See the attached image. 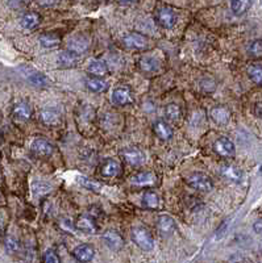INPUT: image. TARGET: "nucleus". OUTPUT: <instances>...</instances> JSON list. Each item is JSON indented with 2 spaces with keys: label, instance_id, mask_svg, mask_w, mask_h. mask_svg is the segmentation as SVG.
<instances>
[{
  "label": "nucleus",
  "instance_id": "37",
  "mask_svg": "<svg viewBox=\"0 0 262 263\" xmlns=\"http://www.w3.org/2000/svg\"><path fill=\"white\" fill-rule=\"evenodd\" d=\"M253 112H255L256 116L260 117V119H262V102L256 103L255 110H253Z\"/></svg>",
  "mask_w": 262,
  "mask_h": 263
},
{
  "label": "nucleus",
  "instance_id": "14",
  "mask_svg": "<svg viewBox=\"0 0 262 263\" xmlns=\"http://www.w3.org/2000/svg\"><path fill=\"white\" fill-rule=\"evenodd\" d=\"M138 66H140L141 71L148 74L157 73L161 69V61L157 57H151V55H144L141 57L138 61Z\"/></svg>",
  "mask_w": 262,
  "mask_h": 263
},
{
  "label": "nucleus",
  "instance_id": "3",
  "mask_svg": "<svg viewBox=\"0 0 262 263\" xmlns=\"http://www.w3.org/2000/svg\"><path fill=\"white\" fill-rule=\"evenodd\" d=\"M155 21L163 29H171L175 22H177V15L173 8L170 7H159L155 11Z\"/></svg>",
  "mask_w": 262,
  "mask_h": 263
},
{
  "label": "nucleus",
  "instance_id": "39",
  "mask_svg": "<svg viewBox=\"0 0 262 263\" xmlns=\"http://www.w3.org/2000/svg\"><path fill=\"white\" fill-rule=\"evenodd\" d=\"M120 5H132V4H136L138 0H116Z\"/></svg>",
  "mask_w": 262,
  "mask_h": 263
},
{
  "label": "nucleus",
  "instance_id": "28",
  "mask_svg": "<svg viewBox=\"0 0 262 263\" xmlns=\"http://www.w3.org/2000/svg\"><path fill=\"white\" fill-rule=\"evenodd\" d=\"M142 205L148 209H157L159 205V197L154 191H146L142 196Z\"/></svg>",
  "mask_w": 262,
  "mask_h": 263
},
{
  "label": "nucleus",
  "instance_id": "1",
  "mask_svg": "<svg viewBox=\"0 0 262 263\" xmlns=\"http://www.w3.org/2000/svg\"><path fill=\"white\" fill-rule=\"evenodd\" d=\"M132 240L141 250L144 252H150L154 248V238L151 237L148 229L137 227L132 229Z\"/></svg>",
  "mask_w": 262,
  "mask_h": 263
},
{
  "label": "nucleus",
  "instance_id": "4",
  "mask_svg": "<svg viewBox=\"0 0 262 263\" xmlns=\"http://www.w3.org/2000/svg\"><path fill=\"white\" fill-rule=\"evenodd\" d=\"M123 45L133 50H144L149 48V40L138 33H128L123 37Z\"/></svg>",
  "mask_w": 262,
  "mask_h": 263
},
{
  "label": "nucleus",
  "instance_id": "6",
  "mask_svg": "<svg viewBox=\"0 0 262 263\" xmlns=\"http://www.w3.org/2000/svg\"><path fill=\"white\" fill-rule=\"evenodd\" d=\"M30 151L40 158H48L50 157L54 151V147L48 139L45 138H36L30 143Z\"/></svg>",
  "mask_w": 262,
  "mask_h": 263
},
{
  "label": "nucleus",
  "instance_id": "2",
  "mask_svg": "<svg viewBox=\"0 0 262 263\" xmlns=\"http://www.w3.org/2000/svg\"><path fill=\"white\" fill-rule=\"evenodd\" d=\"M187 184L191 188L200 192H208L214 188V182L210 176L203 172H194L187 178Z\"/></svg>",
  "mask_w": 262,
  "mask_h": 263
},
{
  "label": "nucleus",
  "instance_id": "32",
  "mask_svg": "<svg viewBox=\"0 0 262 263\" xmlns=\"http://www.w3.org/2000/svg\"><path fill=\"white\" fill-rule=\"evenodd\" d=\"M78 182H79L81 186H83L85 188H87V190L90 191H94V192H99V191L102 190V184H99V183L95 182V180L90 179V178H86V176H79V178H78Z\"/></svg>",
  "mask_w": 262,
  "mask_h": 263
},
{
  "label": "nucleus",
  "instance_id": "20",
  "mask_svg": "<svg viewBox=\"0 0 262 263\" xmlns=\"http://www.w3.org/2000/svg\"><path fill=\"white\" fill-rule=\"evenodd\" d=\"M12 114H13V117H15L16 120L28 121L30 119V116H32V108H30L28 103L20 102L13 107Z\"/></svg>",
  "mask_w": 262,
  "mask_h": 263
},
{
  "label": "nucleus",
  "instance_id": "31",
  "mask_svg": "<svg viewBox=\"0 0 262 263\" xmlns=\"http://www.w3.org/2000/svg\"><path fill=\"white\" fill-rule=\"evenodd\" d=\"M181 115H182L181 107L178 106V104L171 103V104H167L166 108H165V116L167 117V120L170 121L179 120Z\"/></svg>",
  "mask_w": 262,
  "mask_h": 263
},
{
  "label": "nucleus",
  "instance_id": "21",
  "mask_svg": "<svg viewBox=\"0 0 262 263\" xmlns=\"http://www.w3.org/2000/svg\"><path fill=\"white\" fill-rule=\"evenodd\" d=\"M79 62V54L73 50H65L58 55V63L62 67H74Z\"/></svg>",
  "mask_w": 262,
  "mask_h": 263
},
{
  "label": "nucleus",
  "instance_id": "25",
  "mask_svg": "<svg viewBox=\"0 0 262 263\" xmlns=\"http://www.w3.org/2000/svg\"><path fill=\"white\" fill-rule=\"evenodd\" d=\"M26 79L29 81V83H32L36 87H46L50 81H49L48 78L45 77L44 74L37 73V71H33V70H29V71H26L25 74Z\"/></svg>",
  "mask_w": 262,
  "mask_h": 263
},
{
  "label": "nucleus",
  "instance_id": "17",
  "mask_svg": "<svg viewBox=\"0 0 262 263\" xmlns=\"http://www.w3.org/2000/svg\"><path fill=\"white\" fill-rule=\"evenodd\" d=\"M102 238H103L104 244L112 250H120L124 245L122 236L118 232H114V230H108V232L103 233Z\"/></svg>",
  "mask_w": 262,
  "mask_h": 263
},
{
  "label": "nucleus",
  "instance_id": "24",
  "mask_svg": "<svg viewBox=\"0 0 262 263\" xmlns=\"http://www.w3.org/2000/svg\"><path fill=\"white\" fill-rule=\"evenodd\" d=\"M41 22V16L36 12H28L25 15L22 16L20 20V24L24 29H34L36 26L40 25Z\"/></svg>",
  "mask_w": 262,
  "mask_h": 263
},
{
  "label": "nucleus",
  "instance_id": "15",
  "mask_svg": "<svg viewBox=\"0 0 262 263\" xmlns=\"http://www.w3.org/2000/svg\"><path fill=\"white\" fill-rule=\"evenodd\" d=\"M94 254H95V250L91 245L89 244H82V245H78L77 248L73 250V257L78 262H90L93 261Z\"/></svg>",
  "mask_w": 262,
  "mask_h": 263
},
{
  "label": "nucleus",
  "instance_id": "40",
  "mask_svg": "<svg viewBox=\"0 0 262 263\" xmlns=\"http://www.w3.org/2000/svg\"><path fill=\"white\" fill-rule=\"evenodd\" d=\"M260 174H261V175H262V166H261V167H260Z\"/></svg>",
  "mask_w": 262,
  "mask_h": 263
},
{
  "label": "nucleus",
  "instance_id": "33",
  "mask_svg": "<svg viewBox=\"0 0 262 263\" xmlns=\"http://www.w3.org/2000/svg\"><path fill=\"white\" fill-rule=\"evenodd\" d=\"M69 49L75 53H82V51H85L87 49V41L82 40V38H74V40H71L69 42Z\"/></svg>",
  "mask_w": 262,
  "mask_h": 263
},
{
  "label": "nucleus",
  "instance_id": "30",
  "mask_svg": "<svg viewBox=\"0 0 262 263\" xmlns=\"http://www.w3.org/2000/svg\"><path fill=\"white\" fill-rule=\"evenodd\" d=\"M247 53L252 58H261L262 57V40H253L249 42Z\"/></svg>",
  "mask_w": 262,
  "mask_h": 263
},
{
  "label": "nucleus",
  "instance_id": "27",
  "mask_svg": "<svg viewBox=\"0 0 262 263\" xmlns=\"http://www.w3.org/2000/svg\"><path fill=\"white\" fill-rule=\"evenodd\" d=\"M40 42L44 48H57L61 44V37L54 34V33H45L40 37Z\"/></svg>",
  "mask_w": 262,
  "mask_h": 263
},
{
  "label": "nucleus",
  "instance_id": "29",
  "mask_svg": "<svg viewBox=\"0 0 262 263\" xmlns=\"http://www.w3.org/2000/svg\"><path fill=\"white\" fill-rule=\"evenodd\" d=\"M86 86L93 92H104L108 88V84L98 77L87 79L86 81Z\"/></svg>",
  "mask_w": 262,
  "mask_h": 263
},
{
  "label": "nucleus",
  "instance_id": "35",
  "mask_svg": "<svg viewBox=\"0 0 262 263\" xmlns=\"http://www.w3.org/2000/svg\"><path fill=\"white\" fill-rule=\"evenodd\" d=\"M5 246H7V249L9 250V252H15V250L19 249V242L16 241L15 238L9 237L7 241H5Z\"/></svg>",
  "mask_w": 262,
  "mask_h": 263
},
{
  "label": "nucleus",
  "instance_id": "13",
  "mask_svg": "<svg viewBox=\"0 0 262 263\" xmlns=\"http://www.w3.org/2000/svg\"><path fill=\"white\" fill-rule=\"evenodd\" d=\"M155 182H157V176H155L154 172L151 171H141L131 178V183L132 184L140 187L154 186Z\"/></svg>",
  "mask_w": 262,
  "mask_h": 263
},
{
  "label": "nucleus",
  "instance_id": "18",
  "mask_svg": "<svg viewBox=\"0 0 262 263\" xmlns=\"http://www.w3.org/2000/svg\"><path fill=\"white\" fill-rule=\"evenodd\" d=\"M153 131H154L155 135L158 138L163 139V141H167L173 137V129L167 124L165 120H157L153 125Z\"/></svg>",
  "mask_w": 262,
  "mask_h": 263
},
{
  "label": "nucleus",
  "instance_id": "8",
  "mask_svg": "<svg viewBox=\"0 0 262 263\" xmlns=\"http://www.w3.org/2000/svg\"><path fill=\"white\" fill-rule=\"evenodd\" d=\"M123 158L131 166H141L145 162V153L138 147H127L123 150Z\"/></svg>",
  "mask_w": 262,
  "mask_h": 263
},
{
  "label": "nucleus",
  "instance_id": "22",
  "mask_svg": "<svg viewBox=\"0 0 262 263\" xmlns=\"http://www.w3.org/2000/svg\"><path fill=\"white\" fill-rule=\"evenodd\" d=\"M87 70H89V73H91L98 78H102L108 74L107 63L102 61V59H93V61H90Z\"/></svg>",
  "mask_w": 262,
  "mask_h": 263
},
{
  "label": "nucleus",
  "instance_id": "23",
  "mask_svg": "<svg viewBox=\"0 0 262 263\" xmlns=\"http://www.w3.org/2000/svg\"><path fill=\"white\" fill-rule=\"evenodd\" d=\"M248 77L252 82L260 87H262V63L261 62H252L247 69Z\"/></svg>",
  "mask_w": 262,
  "mask_h": 263
},
{
  "label": "nucleus",
  "instance_id": "34",
  "mask_svg": "<svg viewBox=\"0 0 262 263\" xmlns=\"http://www.w3.org/2000/svg\"><path fill=\"white\" fill-rule=\"evenodd\" d=\"M42 262L45 263H59L61 260H59L58 254H57L54 250H48V252H45L44 257H42Z\"/></svg>",
  "mask_w": 262,
  "mask_h": 263
},
{
  "label": "nucleus",
  "instance_id": "36",
  "mask_svg": "<svg viewBox=\"0 0 262 263\" xmlns=\"http://www.w3.org/2000/svg\"><path fill=\"white\" fill-rule=\"evenodd\" d=\"M30 0H9V4L15 8H21L29 3Z\"/></svg>",
  "mask_w": 262,
  "mask_h": 263
},
{
  "label": "nucleus",
  "instance_id": "5",
  "mask_svg": "<svg viewBox=\"0 0 262 263\" xmlns=\"http://www.w3.org/2000/svg\"><path fill=\"white\" fill-rule=\"evenodd\" d=\"M212 149H214V151L218 154L219 157L222 158H232L235 157V153H236L235 143L229 138H227V137H220V138L216 139Z\"/></svg>",
  "mask_w": 262,
  "mask_h": 263
},
{
  "label": "nucleus",
  "instance_id": "10",
  "mask_svg": "<svg viewBox=\"0 0 262 263\" xmlns=\"http://www.w3.org/2000/svg\"><path fill=\"white\" fill-rule=\"evenodd\" d=\"M122 172V166L116 159L108 158L100 164V174L104 178H116Z\"/></svg>",
  "mask_w": 262,
  "mask_h": 263
},
{
  "label": "nucleus",
  "instance_id": "7",
  "mask_svg": "<svg viewBox=\"0 0 262 263\" xmlns=\"http://www.w3.org/2000/svg\"><path fill=\"white\" fill-rule=\"evenodd\" d=\"M220 175H222L224 179L229 180V182L241 183V180H243L244 178V172L236 164L225 163L220 167Z\"/></svg>",
  "mask_w": 262,
  "mask_h": 263
},
{
  "label": "nucleus",
  "instance_id": "19",
  "mask_svg": "<svg viewBox=\"0 0 262 263\" xmlns=\"http://www.w3.org/2000/svg\"><path fill=\"white\" fill-rule=\"evenodd\" d=\"M40 119L48 127H57L61 123V116H59L58 111L53 110V108H45L41 111Z\"/></svg>",
  "mask_w": 262,
  "mask_h": 263
},
{
  "label": "nucleus",
  "instance_id": "12",
  "mask_svg": "<svg viewBox=\"0 0 262 263\" xmlns=\"http://www.w3.org/2000/svg\"><path fill=\"white\" fill-rule=\"evenodd\" d=\"M210 116L215 124L227 125L231 120V111L224 106H216L211 110Z\"/></svg>",
  "mask_w": 262,
  "mask_h": 263
},
{
  "label": "nucleus",
  "instance_id": "38",
  "mask_svg": "<svg viewBox=\"0 0 262 263\" xmlns=\"http://www.w3.org/2000/svg\"><path fill=\"white\" fill-rule=\"evenodd\" d=\"M253 229H255L256 233L262 236V220H259V221H256V223L253 224Z\"/></svg>",
  "mask_w": 262,
  "mask_h": 263
},
{
  "label": "nucleus",
  "instance_id": "26",
  "mask_svg": "<svg viewBox=\"0 0 262 263\" xmlns=\"http://www.w3.org/2000/svg\"><path fill=\"white\" fill-rule=\"evenodd\" d=\"M252 0H231V9L236 16H241L249 11Z\"/></svg>",
  "mask_w": 262,
  "mask_h": 263
},
{
  "label": "nucleus",
  "instance_id": "16",
  "mask_svg": "<svg viewBox=\"0 0 262 263\" xmlns=\"http://www.w3.org/2000/svg\"><path fill=\"white\" fill-rule=\"evenodd\" d=\"M75 227H77L78 230L83 232V233L94 234L96 233V230H98V225H96L95 220H94L91 216H87V215L79 216L77 220V223H75Z\"/></svg>",
  "mask_w": 262,
  "mask_h": 263
},
{
  "label": "nucleus",
  "instance_id": "9",
  "mask_svg": "<svg viewBox=\"0 0 262 263\" xmlns=\"http://www.w3.org/2000/svg\"><path fill=\"white\" fill-rule=\"evenodd\" d=\"M112 102L118 106H128L133 103V96L132 92L128 87L122 86V87L115 88L112 92Z\"/></svg>",
  "mask_w": 262,
  "mask_h": 263
},
{
  "label": "nucleus",
  "instance_id": "41",
  "mask_svg": "<svg viewBox=\"0 0 262 263\" xmlns=\"http://www.w3.org/2000/svg\"><path fill=\"white\" fill-rule=\"evenodd\" d=\"M96 1H104V0H96Z\"/></svg>",
  "mask_w": 262,
  "mask_h": 263
},
{
  "label": "nucleus",
  "instance_id": "11",
  "mask_svg": "<svg viewBox=\"0 0 262 263\" xmlns=\"http://www.w3.org/2000/svg\"><path fill=\"white\" fill-rule=\"evenodd\" d=\"M157 227L162 236H171L177 230V223L173 217L167 215H161L157 220Z\"/></svg>",
  "mask_w": 262,
  "mask_h": 263
}]
</instances>
